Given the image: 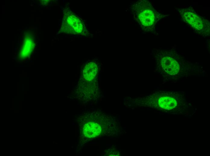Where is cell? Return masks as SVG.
Instances as JSON below:
<instances>
[{"instance_id": "1", "label": "cell", "mask_w": 210, "mask_h": 156, "mask_svg": "<svg viewBox=\"0 0 210 156\" xmlns=\"http://www.w3.org/2000/svg\"><path fill=\"white\" fill-rule=\"evenodd\" d=\"M130 9L133 19L143 31L148 32L155 30L161 16L150 2L147 0L137 1L131 5Z\"/></svg>"}, {"instance_id": "2", "label": "cell", "mask_w": 210, "mask_h": 156, "mask_svg": "<svg viewBox=\"0 0 210 156\" xmlns=\"http://www.w3.org/2000/svg\"><path fill=\"white\" fill-rule=\"evenodd\" d=\"M180 12L183 21L199 34L204 36L209 32L208 21L197 14L192 8L181 9Z\"/></svg>"}, {"instance_id": "3", "label": "cell", "mask_w": 210, "mask_h": 156, "mask_svg": "<svg viewBox=\"0 0 210 156\" xmlns=\"http://www.w3.org/2000/svg\"><path fill=\"white\" fill-rule=\"evenodd\" d=\"M64 18L63 28L66 32L78 34L83 32L84 23L78 16L71 11L67 13Z\"/></svg>"}, {"instance_id": "4", "label": "cell", "mask_w": 210, "mask_h": 156, "mask_svg": "<svg viewBox=\"0 0 210 156\" xmlns=\"http://www.w3.org/2000/svg\"><path fill=\"white\" fill-rule=\"evenodd\" d=\"M160 62L162 68L167 73L174 74L178 73L179 65L177 62L173 58L164 57L161 58Z\"/></svg>"}, {"instance_id": "5", "label": "cell", "mask_w": 210, "mask_h": 156, "mask_svg": "<svg viewBox=\"0 0 210 156\" xmlns=\"http://www.w3.org/2000/svg\"><path fill=\"white\" fill-rule=\"evenodd\" d=\"M98 69L97 65L95 62H91L88 63L84 69V78L88 81L92 80L96 75Z\"/></svg>"}, {"instance_id": "6", "label": "cell", "mask_w": 210, "mask_h": 156, "mask_svg": "<svg viewBox=\"0 0 210 156\" xmlns=\"http://www.w3.org/2000/svg\"><path fill=\"white\" fill-rule=\"evenodd\" d=\"M160 106L167 110H170L174 108L177 105L176 102L172 98L164 97L161 98L158 100Z\"/></svg>"}]
</instances>
